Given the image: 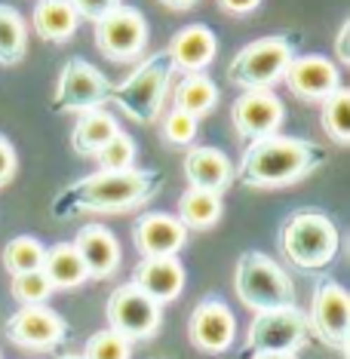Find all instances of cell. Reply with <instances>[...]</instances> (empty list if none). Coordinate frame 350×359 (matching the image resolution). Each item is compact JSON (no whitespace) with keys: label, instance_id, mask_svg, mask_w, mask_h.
Listing matches in <instances>:
<instances>
[{"label":"cell","instance_id":"cell-1","mask_svg":"<svg viewBox=\"0 0 350 359\" xmlns=\"http://www.w3.org/2000/svg\"><path fill=\"white\" fill-rule=\"evenodd\" d=\"M166 184V175L160 169H114V172H93L77 182H71L59 197L53 200L55 218H71L80 212H105L117 215L144 206L154 200Z\"/></svg>","mask_w":350,"mask_h":359},{"label":"cell","instance_id":"cell-2","mask_svg":"<svg viewBox=\"0 0 350 359\" xmlns=\"http://www.w3.org/2000/svg\"><path fill=\"white\" fill-rule=\"evenodd\" d=\"M325 160H329L325 148L311 138L271 133L246 144L237 169H234V178L243 187H255V191L289 187L301 178L314 175L320 166H325Z\"/></svg>","mask_w":350,"mask_h":359},{"label":"cell","instance_id":"cell-3","mask_svg":"<svg viewBox=\"0 0 350 359\" xmlns=\"http://www.w3.org/2000/svg\"><path fill=\"white\" fill-rule=\"evenodd\" d=\"M338 246H341V233L323 209L314 206L295 209L280 224V252L301 273L325 271L335 261Z\"/></svg>","mask_w":350,"mask_h":359},{"label":"cell","instance_id":"cell-4","mask_svg":"<svg viewBox=\"0 0 350 359\" xmlns=\"http://www.w3.org/2000/svg\"><path fill=\"white\" fill-rule=\"evenodd\" d=\"M173 83V62H169L166 50L148 55L126 80H120L117 86H111L108 102H114L129 120L148 126L160 117L163 99Z\"/></svg>","mask_w":350,"mask_h":359},{"label":"cell","instance_id":"cell-5","mask_svg":"<svg viewBox=\"0 0 350 359\" xmlns=\"http://www.w3.org/2000/svg\"><path fill=\"white\" fill-rule=\"evenodd\" d=\"M234 289L249 310H274L295 304V285H292L289 273L271 255L258 249L243 252L237 258Z\"/></svg>","mask_w":350,"mask_h":359},{"label":"cell","instance_id":"cell-6","mask_svg":"<svg viewBox=\"0 0 350 359\" xmlns=\"http://www.w3.org/2000/svg\"><path fill=\"white\" fill-rule=\"evenodd\" d=\"M295 59V37L271 34L246 43L227 65V83L237 89H271Z\"/></svg>","mask_w":350,"mask_h":359},{"label":"cell","instance_id":"cell-7","mask_svg":"<svg viewBox=\"0 0 350 359\" xmlns=\"http://www.w3.org/2000/svg\"><path fill=\"white\" fill-rule=\"evenodd\" d=\"M311 344V329L307 316L292 307H274V310H255L246 332V344L240 356L249 359L255 353H298Z\"/></svg>","mask_w":350,"mask_h":359},{"label":"cell","instance_id":"cell-8","mask_svg":"<svg viewBox=\"0 0 350 359\" xmlns=\"http://www.w3.org/2000/svg\"><path fill=\"white\" fill-rule=\"evenodd\" d=\"M105 316H108V329L123 334L126 341H148L163 325V304L144 295L135 283H123L108 295Z\"/></svg>","mask_w":350,"mask_h":359},{"label":"cell","instance_id":"cell-9","mask_svg":"<svg viewBox=\"0 0 350 359\" xmlns=\"http://www.w3.org/2000/svg\"><path fill=\"white\" fill-rule=\"evenodd\" d=\"M307 329L323 341L329 350L347 356L350 347V301L344 285L335 280H323L311 295V310H307Z\"/></svg>","mask_w":350,"mask_h":359},{"label":"cell","instance_id":"cell-10","mask_svg":"<svg viewBox=\"0 0 350 359\" xmlns=\"http://www.w3.org/2000/svg\"><path fill=\"white\" fill-rule=\"evenodd\" d=\"M95 25V46L111 62H133L148 46V19L135 6H123L102 15Z\"/></svg>","mask_w":350,"mask_h":359},{"label":"cell","instance_id":"cell-11","mask_svg":"<svg viewBox=\"0 0 350 359\" xmlns=\"http://www.w3.org/2000/svg\"><path fill=\"white\" fill-rule=\"evenodd\" d=\"M111 95V80L86 59H68L55 83L53 108L62 114H83L89 108H102Z\"/></svg>","mask_w":350,"mask_h":359},{"label":"cell","instance_id":"cell-12","mask_svg":"<svg viewBox=\"0 0 350 359\" xmlns=\"http://www.w3.org/2000/svg\"><path fill=\"white\" fill-rule=\"evenodd\" d=\"M68 332V323L46 304H22V310H15L6 320V338L15 347L37 350V353H46V350L65 344Z\"/></svg>","mask_w":350,"mask_h":359},{"label":"cell","instance_id":"cell-13","mask_svg":"<svg viewBox=\"0 0 350 359\" xmlns=\"http://www.w3.org/2000/svg\"><path fill=\"white\" fill-rule=\"evenodd\" d=\"M188 338L200 353H209V356L227 353L234 344V338H237V320H234L231 307H227L218 295L203 298L200 304L191 310Z\"/></svg>","mask_w":350,"mask_h":359},{"label":"cell","instance_id":"cell-14","mask_svg":"<svg viewBox=\"0 0 350 359\" xmlns=\"http://www.w3.org/2000/svg\"><path fill=\"white\" fill-rule=\"evenodd\" d=\"M283 117H286V108L271 89H243V95H237V102L231 104L234 133L243 142H255V138L280 133Z\"/></svg>","mask_w":350,"mask_h":359},{"label":"cell","instance_id":"cell-15","mask_svg":"<svg viewBox=\"0 0 350 359\" xmlns=\"http://www.w3.org/2000/svg\"><path fill=\"white\" fill-rule=\"evenodd\" d=\"M133 240L144 258H173L184 249L188 231L169 212H144L133 224Z\"/></svg>","mask_w":350,"mask_h":359},{"label":"cell","instance_id":"cell-16","mask_svg":"<svg viewBox=\"0 0 350 359\" xmlns=\"http://www.w3.org/2000/svg\"><path fill=\"white\" fill-rule=\"evenodd\" d=\"M289 93L304 102H323L341 86V71L325 55H295L289 62L286 74Z\"/></svg>","mask_w":350,"mask_h":359},{"label":"cell","instance_id":"cell-17","mask_svg":"<svg viewBox=\"0 0 350 359\" xmlns=\"http://www.w3.org/2000/svg\"><path fill=\"white\" fill-rule=\"evenodd\" d=\"M215 53H218V37L206 25H184L182 31H175L166 46L173 71H184V74L209 68Z\"/></svg>","mask_w":350,"mask_h":359},{"label":"cell","instance_id":"cell-18","mask_svg":"<svg viewBox=\"0 0 350 359\" xmlns=\"http://www.w3.org/2000/svg\"><path fill=\"white\" fill-rule=\"evenodd\" d=\"M74 249L86 264L89 280H108L120 267V243L105 224H83L74 236Z\"/></svg>","mask_w":350,"mask_h":359},{"label":"cell","instance_id":"cell-19","mask_svg":"<svg viewBox=\"0 0 350 359\" xmlns=\"http://www.w3.org/2000/svg\"><path fill=\"white\" fill-rule=\"evenodd\" d=\"M144 295H151L157 304H169L184 289V267L178 258H142L133 271V280Z\"/></svg>","mask_w":350,"mask_h":359},{"label":"cell","instance_id":"cell-20","mask_svg":"<svg viewBox=\"0 0 350 359\" xmlns=\"http://www.w3.org/2000/svg\"><path fill=\"white\" fill-rule=\"evenodd\" d=\"M184 178L191 187L222 194L234 182V163L227 160L224 151L213 148V144H197L184 157Z\"/></svg>","mask_w":350,"mask_h":359},{"label":"cell","instance_id":"cell-21","mask_svg":"<svg viewBox=\"0 0 350 359\" xmlns=\"http://www.w3.org/2000/svg\"><path fill=\"white\" fill-rule=\"evenodd\" d=\"M31 25H34V34L46 43H68L77 34L80 15L71 6V0H37Z\"/></svg>","mask_w":350,"mask_h":359},{"label":"cell","instance_id":"cell-22","mask_svg":"<svg viewBox=\"0 0 350 359\" xmlns=\"http://www.w3.org/2000/svg\"><path fill=\"white\" fill-rule=\"evenodd\" d=\"M43 276L50 280L53 292H71L89 280L86 264L74 249V243H55V246L43 249V264H40Z\"/></svg>","mask_w":350,"mask_h":359},{"label":"cell","instance_id":"cell-23","mask_svg":"<svg viewBox=\"0 0 350 359\" xmlns=\"http://www.w3.org/2000/svg\"><path fill=\"white\" fill-rule=\"evenodd\" d=\"M114 133H120L117 120L102 108H89L80 114L74 129H71V148H74V154H80V157H93Z\"/></svg>","mask_w":350,"mask_h":359},{"label":"cell","instance_id":"cell-24","mask_svg":"<svg viewBox=\"0 0 350 359\" xmlns=\"http://www.w3.org/2000/svg\"><path fill=\"white\" fill-rule=\"evenodd\" d=\"M175 218L184 224V231H209V227L222 218V194L188 187V191L178 197Z\"/></svg>","mask_w":350,"mask_h":359},{"label":"cell","instance_id":"cell-25","mask_svg":"<svg viewBox=\"0 0 350 359\" xmlns=\"http://www.w3.org/2000/svg\"><path fill=\"white\" fill-rule=\"evenodd\" d=\"M218 104V86L213 77H206L203 71H194V74H184L175 86V108L191 114V117H206Z\"/></svg>","mask_w":350,"mask_h":359},{"label":"cell","instance_id":"cell-26","mask_svg":"<svg viewBox=\"0 0 350 359\" xmlns=\"http://www.w3.org/2000/svg\"><path fill=\"white\" fill-rule=\"evenodd\" d=\"M28 53V25L19 10L0 4V65H19Z\"/></svg>","mask_w":350,"mask_h":359},{"label":"cell","instance_id":"cell-27","mask_svg":"<svg viewBox=\"0 0 350 359\" xmlns=\"http://www.w3.org/2000/svg\"><path fill=\"white\" fill-rule=\"evenodd\" d=\"M323 129L335 144H350V93L338 86L329 99H323Z\"/></svg>","mask_w":350,"mask_h":359},{"label":"cell","instance_id":"cell-28","mask_svg":"<svg viewBox=\"0 0 350 359\" xmlns=\"http://www.w3.org/2000/svg\"><path fill=\"white\" fill-rule=\"evenodd\" d=\"M43 243L37 236H15V240L6 243L4 249V267L15 273H31V271H40L43 264Z\"/></svg>","mask_w":350,"mask_h":359},{"label":"cell","instance_id":"cell-29","mask_svg":"<svg viewBox=\"0 0 350 359\" xmlns=\"http://www.w3.org/2000/svg\"><path fill=\"white\" fill-rule=\"evenodd\" d=\"M93 160L99 163L102 172H114V169H129V166H133V160H135V142L123 133V129H120V133H114L108 142H105L102 148L93 154Z\"/></svg>","mask_w":350,"mask_h":359},{"label":"cell","instance_id":"cell-30","mask_svg":"<svg viewBox=\"0 0 350 359\" xmlns=\"http://www.w3.org/2000/svg\"><path fill=\"white\" fill-rule=\"evenodd\" d=\"M83 359H129L133 356V341H126L123 334H117L114 329H102L86 341Z\"/></svg>","mask_w":350,"mask_h":359},{"label":"cell","instance_id":"cell-31","mask_svg":"<svg viewBox=\"0 0 350 359\" xmlns=\"http://www.w3.org/2000/svg\"><path fill=\"white\" fill-rule=\"evenodd\" d=\"M50 295H53V285L43 276V271L13 276V298L19 301V304H46Z\"/></svg>","mask_w":350,"mask_h":359},{"label":"cell","instance_id":"cell-32","mask_svg":"<svg viewBox=\"0 0 350 359\" xmlns=\"http://www.w3.org/2000/svg\"><path fill=\"white\" fill-rule=\"evenodd\" d=\"M197 126H200L197 117L173 108L166 117H163V138H166L169 144H178V148H182V144H191L194 138H197Z\"/></svg>","mask_w":350,"mask_h":359},{"label":"cell","instance_id":"cell-33","mask_svg":"<svg viewBox=\"0 0 350 359\" xmlns=\"http://www.w3.org/2000/svg\"><path fill=\"white\" fill-rule=\"evenodd\" d=\"M120 4H123V0H71V6L77 10L80 19H89V22H99L102 15L117 10Z\"/></svg>","mask_w":350,"mask_h":359},{"label":"cell","instance_id":"cell-34","mask_svg":"<svg viewBox=\"0 0 350 359\" xmlns=\"http://www.w3.org/2000/svg\"><path fill=\"white\" fill-rule=\"evenodd\" d=\"M15 148L6 135H0V187H6L15 178Z\"/></svg>","mask_w":350,"mask_h":359},{"label":"cell","instance_id":"cell-35","mask_svg":"<svg viewBox=\"0 0 350 359\" xmlns=\"http://www.w3.org/2000/svg\"><path fill=\"white\" fill-rule=\"evenodd\" d=\"M218 10L227 13V15H249L262 6V0H215Z\"/></svg>","mask_w":350,"mask_h":359},{"label":"cell","instance_id":"cell-36","mask_svg":"<svg viewBox=\"0 0 350 359\" xmlns=\"http://www.w3.org/2000/svg\"><path fill=\"white\" fill-rule=\"evenodd\" d=\"M347 37H350V19L341 22V28H338V40H335V53H338V62H341V65H350Z\"/></svg>","mask_w":350,"mask_h":359},{"label":"cell","instance_id":"cell-37","mask_svg":"<svg viewBox=\"0 0 350 359\" xmlns=\"http://www.w3.org/2000/svg\"><path fill=\"white\" fill-rule=\"evenodd\" d=\"M166 10H175V13H184V10H191V6H197L200 0H160Z\"/></svg>","mask_w":350,"mask_h":359},{"label":"cell","instance_id":"cell-38","mask_svg":"<svg viewBox=\"0 0 350 359\" xmlns=\"http://www.w3.org/2000/svg\"><path fill=\"white\" fill-rule=\"evenodd\" d=\"M249 359H298V353H255Z\"/></svg>","mask_w":350,"mask_h":359},{"label":"cell","instance_id":"cell-39","mask_svg":"<svg viewBox=\"0 0 350 359\" xmlns=\"http://www.w3.org/2000/svg\"><path fill=\"white\" fill-rule=\"evenodd\" d=\"M59 359H83L80 353H65V356H59Z\"/></svg>","mask_w":350,"mask_h":359},{"label":"cell","instance_id":"cell-40","mask_svg":"<svg viewBox=\"0 0 350 359\" xmlns=\"http://www.w3.org/2000/svg\"><path fill=\"white\" fill-rule=\"evenodd\" d=\"M0 359H4V356H0Z\"/></svg>","mask_w":350,"mask_h":359}]
</instances>
